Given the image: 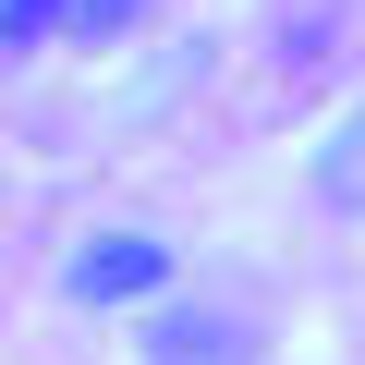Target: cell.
I'll list each match as a JSON object with an SVG mask.
<instances>
[{
	"label": "cell",
	"instance_id": "1",
	"mask_svg": "<svg viewBox=\"0 0 365 365\" xmlns=\"http://www.w3.org/2000/svg\"><path fill=\"white\" fill-rule=\"evenodd\" d=\"M61 292H73L86 317L158 304V292H170V244H158V232H86V244L61 256Z\"/></svg>",
	"mask_w": 365,
	"mask_h": 365
},
{
	"label": "cell",
	"instance_id": "2",
	"mask_svg": "<svg viewBox=\"0 0 365 365\" xmlns=\"http://www.w3.org/2000/svg\"><path fill=\"white\" fill-rule=\"evenodd\" d=\"M134 365H256V317H244V304H182V292H158L146 329H134Z\"/></svg>",
	"mask_w": 365,
	"mask_h": 365
},
{
	"label": "cell",
	"instance_id": "3",
	"mask_svg": "<svg viewBox=\"0 0 365 365\" xmlns=\"http://www.w3.org/2000/svg\"><path fill=\"white\" fill-rule=\"evenodd\" d=\"M353 170H365V122L341 110V122L317 134V158H304V195H317L329 220H353V207H365V182H353Z\"/></svg>",
	"mask_w": 365,
	"mask_h": 365
},
{
	"label": "cell",
	"instance_id": "4",
	"mask_svg": "<svg viewBox=\"0 0 365 365\" xmlns=\"http://www.w3.org/2000/svg\"><path fill=\"white\" fill-rule=\"evenodd\" d=\"M146 13H158V0H73V13H61V37H86V49H122Z\"/></svg>",
	"mask_w": 365,
	"mask_h": 365
},
{
	"label": "cell",
	"instance_id": "5",
	"mask_svg": "<svg viewBox=\"0 0 365 365\" xmlns=\"http://www.w3.org/2000/svg\"><path fill=\"white\" fill-rule=\"evenodd\" d=\"M61 13H73V0H0V49H37V37H61Z\"/></svg>",
	"mask_w": 365,
	"mask_h": 365
}]
</instances>
